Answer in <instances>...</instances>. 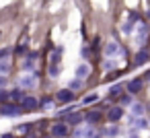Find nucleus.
Listing matches in <instances>:
<instances>
[{"label":"nucleus","mask_w":150,"mask_h":138,"mask_svg":"<svg viewBox=\"0 0 150 138\" xmlns=\"http://www.w3.org/2000/svg\"><path fill=\"white\" fill-rule=\"evenodd\" d=\"M127 138H138V136H136V134H134V130H132V132L127 134Z\"/></svg>","instance_id":"473e14b6"},{"label":"nucleus","mask_w":150,"mask_h":138,"mask_svg":"<svg viewBox=\"0 0 150 138\" xmlns=\"http://www.w3.org/2000/svg\"><path fill=\"white\" fill-rule=\"evenodd\" d=\"M50 132H52V136H54V138H66V136H68V132H70V128H68V124H66V122H56V124L50 128Z\"/></svg>","instance_id":"f03ea898"},{"label":"nucleus","mask_w":150,"mask_h":138,"mask_svg":"<svg viewBox=\"0 0 150 138\" xmlns=\"http://www.w3.org/2000/svg\"><path fill=\"white\" fill-rule=\"evenodd\" d=\"M88 54H91V52H88V48H82V56H84V58H88Z\"/></svg>","instance_id":"2f4dec72"},{"label":"nucleus","mask_w":150,"mask_h":138,"mask_svg":"<svg viewBox=\"0 0 150 138\" xmlns=\"http://www.w3.org/2000/svg\"><path fill=\"white\" fill-rule=\"evenodd\" d=\"M97 99H99L97 93H88V95L82 99V105H93V103H97Z\"/></svg>","instance_id":"aec40b11"},{"label":"nucleus","mask_w":150,"mask_h":138,"mask_svg":"<svg viewBox=\"0 0 150 138\" xmlns=\"http://www.w3.org/2000/svg\"><path fill=\"white\" fill-rule=\"evenodd\" d=\"M123 95V85H113L111 89H109V97H121Z\"/></svg>","instance_id":"f3484780"},{"label":"nucleus","mask_w":150,"mask_h":138,"mask_svg":"<svg viewBox=\"0 0 150 138\" xmlns=\"http://www.w3.org/2000/svg\"><path fill=\"white\" fill-rule=\"evenodd\" d=\"M23 107L17 105V103H6L0 107V115H4V117H15V115H21Z\"/></svg>","instance_id":"7ed1b4c3"},{"label":"nucleus","mask_w":150,"mask_h":138,"mask_svg":"<svg viewBox=\"0 0 150 138\" xmlns=\"http://www.w3.org/2000/svg\"><path fill=\"white\" fill-rule=\"evenodd\" d=\"M103 132H105V136H107V138H119V132H121V130H119V126H117V124H111V126H109V128H105Z\"/></svg>","instance_id":"4468645a"},{"label":"nucleus","mask_w":150,"mask_h":138,"mask_svg":"<svg viewBox=\"0 0 150 138\" xmlns=\"http://www.w3.org/2000/svg\"><path fill=\"white\" fill-rule=\"evenodd\" d=\"M68 89H70V91H80V89H82V78H76V76H74V78L70 80Z\"/></svg>","instance_id":"6ab92c4d"},{"label":"nucleus","mask_w":150,"mask_h":138,"mask_svg":"<svg viewBox=\"0 0 150 138\" xmlns=\"http://www.w3.org/2000/svg\"><path fill=\"white\" fill-rule=\"evenodd\" d=\"M29 128H31V126H29V124H21V126H19V128H17V130H19V132H25V130H29Z\"/></svg>","instance_id":"c756f323"},{"label":"nucleus","mask_w":150,"mask_h":138,"mask_svg":"<svg viewBox=\"0 0 150 138\" xmlns=\"http://www.w3.org/2000/svg\"><path fill=\"white\" fill-rule=\"evenodd\" d=\"M148 93H150V87H148Z\"/></svg>","instance_id":"c9c22d12"},{"label":"nucleus","mask_w":150,"mask_h":138,"mask_svg":"<svg viewBox=\"0 0 150 138\" xmlns=\"http://www.w3.org/2000/svg\"><path fill=\"white\" fill-rule=\"evenodd\" d=\"M8 95H11V93H6L4 89H0V103H4V101L8 99Z\"/></svg>","instance_id":"cd10ccee"},{"label":"nucleus","mask_w":150,"mask_h":138,"mask_svg":"<svg viewBox=\"0 0 150 138\" xmlns=\"http://www.w3.org/2000/svg\"><path fill=\"white\" fill-rule=\"evenodd\" d=\"M33 66H35L33 62H25V64H23V70H25V72H29V70H33Z\"/></svg>","instance_id":"c85d7f7f"},{"label":"nucleus","mask_w":150,"mask_h":138,"mask_svg":"<svg viewBox=\"0 0 150 138\" xmlns=\"http://www.w3.org/2000/svg\"><path fill=\"white\" fill-rule=\"evenodd\" d=\"M121 117H123V107H121V105H113V107L107 109V120H109L111 124H117Z\"/></svg>","instance_id":"39448f33"},{"label":"nucleus","mask_w":150,"mask_h":138,"mask_svg":"<svg viewBox=\"0 0 150 138\" xmlns=\"http://www.w3.org/2000/svg\"><path fill=\"white\" fill-rule=\"evenodd\" d=\"M37 105H39V101H37V97H33V95H27V97L21 99V107H23V111H33Z\"/></svg>","instance_id":"0eeeda50"},{"label":"nucleus","mask_w":150,"mask_h":138,"mask_svg":"<svg viewBox=\"0 0 150 138\" xmlns=\"http://www.w3.org/2000/svg\"><path fill=\"white\" fill-rule=\"evenodd\" d=\"M148 60H150V52L148 50H138L136 52V58H134V64L136 66H144Z\"/></svg>","instance_id":"1a4fd4ad"},{"label":"nucleus","mask_w":150,"mask_h":138,"mask_svg":"<svg viewBox=\"0 0 150 138\" xmlns=\"http://www.w3.org/2000/svg\"><path fill=\"white\" fill-rule=\"evenodd\" d=\"M4 85H6V76L0 74V89H4Z\"/></svg>","instance_id":"7c9ffc66"},{"label":"nucleus","mask_w":150,"mask_h":138,"mask_svg":"<svg viewBox=\"0 0 150 138\" xmlns=\"http://www.w3.org/2000/svg\"><path fill=\"white\" fill-rule=\"evenodd\" d=\"M74 74H76V78H82V80H84V78L91 74V66H88L86 62H82V64H78V66H76Z\"/></svg>","instance_id":"9b49d317"},{"label":"nucleus","mask_w":150,"mask_h":138,"mask_svg":"<svg viewBox=\"0 0 150 138\" xmlns=\"http://www.w3.org/2000/svg\"><path fill=\"white\" fill-rule=\"evenodd\" d=\"M62 54H64V48H56L52 52V56H50V64H58L60 58H62Z\"/></svg>","instance_id":"2eb2a0df"},{"label":"nucleus","mask_w":150,"mask_h":138,"mask_svg":"<svg viewBox=\"0 0 150 138\" xmlns=\"http://www.w3.org/2000/svg\"><path fill=\"white\" fill-rule=\"evenodd\" d=\"M56 101H58V103H62V105L72 103V101H74V91H70L68 87H66V89H60V91L56 93Z\"/></svg>","instance_id":"20e7f679"},{"label":"nucleus","mask_w":150,"mask_h":138,"mask_svg":"<svg viewBox=\"0 0 150 138\" xmlns=\"http://www.w3.org/2000/svg\"><path fill=\"white\" fill-rule=\"evenodd\" d=\"M129 111H132V115H136V117H144V115H146V105L140 103V101H134V103L129 105Z\"/></svg>","instance_id":"9d476101"},{"label":"nucleus","mask_w":150,"mask_h":138,"mask_svg":"<svg viewBox=\"0 0 150 138\" xmlns=\"http://www.w3.org/2000/svg\"><path fill=\"white\" fill-rule=\"evenodd\" d=\"M105 56L107 58H117V56H121L123 54V48L115 41V39H111V41H107V46H105Z\"/></svg>","instance_id":"f257e3e1"},{"label":"nucleus","mask_w":150,"mask_h":138,"mask_svg":"<svg viewBox=\"0 0 150 138\" xmlns=\"http://www.w3.org/2000/svg\"><path fill=\"white\" fill-rule=\"evenodd\" d=\"M121 31H123L125 35H129V33L134 31V21H129V23H123V27H121Z\"/></svg>","instance_id":"b1692460"},{"label":"nucleus","mask_w":150,"mask_h":138,"mask_svg":"<svg viewBox=\"0 0 150 138\" xmlns=\"http://www.w3.org/2000/svg\"><path fill=\"white\" fill-rule=\"evenodd\" d=\"M84 120L88 124H97L101 120V111H88V113H84Z\"/></svg>","instance_id":"dca6fc26"},{"label":"nucleus","mask_w":150,"mask_h":138,"mask_svg":"<svg viewBox=\"0 0 150 138\" xmlns=\"http://www.w3.org/2000/svg\"><path fill=\"white\" fill-rule=\"evenodd\" d=\"M19 83H21V89H33V87L37 85V78H35L33 74H29V76H23Z\"/></svg>","instance_id":"ddd939ff"},{"label":"nucleus","mask_w":150,"mask_h":138,"mask_svg":"<svg viewBox=\"0 0 150 138\" xmlns=\"http://www.w3.org/2000/svg\"><path fill=\"white\" fill-rule=\"evenodd\" d=\"M11 52H13V48H2L0 50V60H6L11 56Z\"/></svg>","instance_id":"a878e982"},{"label":"nucleus","mask_w":150,"mask_h":138,"mask_svg":"<svg viewBox=\"0 0 150 138\" xmlns=\"http://www.w3.org/2000/svg\"><path fill=\"white\" fill-rule=\"evenodd\" d=\"M148 120L146 117H136V115H129V126L132 128H136V130H146L148 128Z\"/></svg>","instance_id":"6e6552de"},{"label":"nucleus","mask_w":150,"mask_h":138,"mask_svg":"<svg viewBox=\"0 0 150 138\" xmlns=\"http://www.w3.org/2000/svg\"><path fill=\"white\" fill-rule=\"evenodd\" d=\"M60 74V66L58 64H50V76H58Z\"/></svg>","instance_id":"bb28decb"},{"label":"nucleus","mask_w":150,"mask_h":138,"mask_svg":"<svg viewBox=\"0 0 150 138\" xmlns=\"http://www.w3.org/2000/svg\"><path fill=\"white\" fill-rule=\"evenodd\" d=\"M82 120H84V115H82V113H78V111H72V113H68V115H66V124H68V126H70V124H72V126H78Z\"/></svg>","instance_id":"f8f14e48"},{"label":"nucleus","mask_w":150,"mask_h":138,"mask_svg":"<svg viewBox=\"0 0 150 138\" xmlns=\"http://www.w3.org/2000/svg\"><path fill=\"white\" fill-rule=\"evenodd\" d=\"M148 19H150V11H148Z\"/></svg>","instance_id":"f704fd0d"},{"label":"nucleus","mask_w":150,"mask_h":138,"mask_svg":"<svg viewBox=\"0 0 150 138\" xmlns=\"http://www.w3.org/2000/svg\"><path fill=\"white\" fill-rule=\"evenodd\" d=\"M115 66H117L115 58H107V60L103 62V70H115Z\"/></svg>","instance_id":"412c9836"},{"label":"nucleus","mask_w":150,"mask_h":138,"mask_svg":"<svg viewBox=\"0 0 150 138\" xmlns=\"http://www.w3.org/2000/svg\"><path fill=\"white\" fill-rule=\"evenodd\" d=\"M8 70H11V64L6 62V60H0V74H8Z\"/></svg>","instance_id":"5701e85b"},{"label":"nucleus","mask_w":150,"mask_h":138,"mask_svg":"<svg viewBox=\"0 0 150 138\" xmlns=\"http://www.w3.org/2000/svg\"><path fill=\"white\" fill-rule=\"evenodd\" d=\"M8 99H13V101H21V99H23V91H21V89H15V91H11Z\"/></svg>","instance_id":"4be33fe9"},{"label":"nucleus","mask_w":150,"mask_h":138,"mask_svg":"<svg viewBox=\"0 0 150 138\" xmlns=\"http://www.w3.org/2000/svg\"><path fill=\"white\" fill-rule=\"evenodd\" d=\"M39 105H41V109H50V107L54 105V101H52L50 97H45V99H41V103H39Z\"/></svg>","instance_id":"393cba45"},{"label":"nucleus","mask_w":150,"mask_h":138,"mask_svg":"<svg viewBox=\"0 0 150 138\" xmlns=\"http://www.w3.org/2000/svg\"><path fill=\"white\" fill-rule=\"evenodd\" d=\"M2 138H15L13 134H2Z\"/></svg>","instance_id":"72a5a7b5"},{"label":"nucleus","mask_w":150,"mask_h":138,"mask_svg":"<svg viewBox=\"0 0 150 138\" xmlns=\"http://www.w3.org/2000/svg\"><path fill=\"white\" fill-rule=\"evenodd\" d=\"M132 97H134V95H129V93L121 95V97H119V105H121V107H129V105L134 103V99H132Z\"/></svg>","instance_id":"a211bd4d"},{"label":"nucleus","mask_w":150,"mask_h":138,"mask_svg":"<svg viewBox=\"0 0 150 138\" xmlns=\"http://www.w3.org/2000/svg\"><path fill=\"white\" fill-rule=\"evenodd\" d=\"M142 87H144V80H142V78H132V80L125 83V91H127L129 95H138V93L142 91Z\"/></svg>","instance_id":"423d86ee"}]
</instances>
